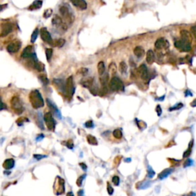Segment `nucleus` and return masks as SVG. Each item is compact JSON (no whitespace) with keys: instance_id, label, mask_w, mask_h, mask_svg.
I'll return each instance as SVG.
<instances>
[{"instance_id":"obj_1","label":"nucleus","mask_w":196,"mask_h":196,"mask_svg":"<svg viewBox=\"0 0 196 196\" xmlns=\"http://www.w3.org/2000/svg\"><path fill=\"white\" fill-rule=\"evenodd\" d=\"M29 100L33 108L38 109L44 106V100L38 90H34L29 94Z\"/></svg>"},{"instance_id":"obj_2","label":"nucleus","mask_w":196,"mask_h":196,"mask_svg":"<svg viewBox=\"0 0 196 196\" xmlns=\"http://www.w3.org/2000/svg\"><path fill=\"white\" fill-rule=\"evenodd\" d=\"M10 104L11 107H12V109L14 110V112L16 113V114H22V112L24 111V108L20 98L17 97V96H14V97L11 99Z\"/></svg>"},{"instance_id":"obj_3","label":"nucleus","mask_w":196,"mask_h":196,"mask_svg":"<svg viewBox=\"0 0 196 196\" xmlns=\"http://www.w3.org/2000/svg\"><path fill=\"white\" fill-rule=\"evenodd\" d=\"M60 13L61 14L62 17L65 19V21L68 23L71 24L74 21V16L71 13V10H70L69 8L67 6H61L59 9Z\"/></svg>"},{"instance_id":"obj_4","label":"nucleus","mask_w":196,"mask_h":196,"mask_svg":"<svg viewBox=\"0 0 196 196\" xmlns=\"http://www.w3.org/2000/svg\"><path fill=\"white\" fill-rule=\"evenodd\" d=\"M110 87L114 91H123L124 85L121 80L117 77H114L110 81Z\"/></svg>"},{"instance_id":"obj_5","label":"nucleus","mask_w":196,"mask_h":196,"mask_svg":"<svg viewBox=\"0 0 196 196\" xmlns=\"http://www.w3.org/2000/svg\"><path fill=\"white\" fill-rule=\"evenodd\" d=\"M52 24H53V25L59 31L65 32V31L67 30V29H68L66 23H65L64 21L61 19V18L59 17L58 16H55V17L52 19Z\"/></svg>"},{"instance_id":"obj_6","label":"nucleus","mask_w":196,"mask_h":196,"mask_svg":"<svg viewBox=\"0 0 196 196\" xmlns=\"http://www.w3.org/2000/svg\"><path fill=\"white\" fill-rule=\"evenodd\" d=\"M174 45L175 47L177 49H179L180 51L183 52L189 51H191V48H192V47H191V43L182 41V39L175 42Z\"/></svg>"},{"instance_id":"obj_7","label":"nucleus","mask_w":196,"mask_h":196,"mask_svg":"<svg viewBox=\"0 0 196 196\" xmlns=\"http://www.w3.org/2000/svg\"><path fill=\"white\" fill-rule=\"evenodd\" d=\"M74 93V86L73 77L71 76L67 79L66 84H65V94L67 96L71 97Z\"/></svg>"},{"instance_id":"obj_8","label":"nucleus","mask_w":196,"mask_h":196,"mask_svg":"<svg viewBox=\"0 0 196 196\" xmlns=\"http://www.w3.org/2000/svg\"><path fill=\"white\" fill-rule=\"evenodd\" d=\"M44 120H45V123H46L47 127L49 130L54 131L55 129V121L54 120L52 114L51 113H46L44 116Z\"/></svg>"},{"instance_id":"obj_9","label":"nucleus","mask_w":196,"mask_h":196,"mask_svg":"<svg viewBox=\"0 0 196 196\" xmlns=\"http://www.w3.org/2000/svg\"><path fill=\"white\" fill-rule=\"evenodd\" d=\"M40 35H41V38H42V40L44 41L45 42L48 44H51L52 45L53 43V40H52V38L51 34L49 33V32L45 28H42L40 31Z\"/></svg>"},{"instance_id":"obj_10","label":"nucleus","mask_w":196,"mask_h":196,"mask_svg":"<svg viewBox=\"0 0 196 196\" xmlns=\"http://www.w3.org/2000/svg\"><path fill=\"white\" fill-rule=\"evenodd\" d=\"M12 32V25L10 23H3L1 24V33L0 37H6L9 33Z\"/></svg>"},{"instance_id":"obj_11","label":"nucleus","mask_w":196,"mask_h":196,"mask_svg":"<svg viewBox=\"0 0 196 196\" xmlns=\"http://www.w3.org/2000/svg\"><path fill=\"white\" fill-rule=\"evenodd\" d=\"M169 44L166 39L163 38H158L155 42V48L158 50H163V49H167L169 48Z\"/></svg>"},{"instance_id":"obj_12","label":"nucleus","mask_w":196,"mask_h":196,"mask_svg":"<svg viewBox=\"0 0 196 196\" xmlns=\"http://www.w3.org/2000/svg\"><path fill=\"white\" fill-rule=\"evenodd\" d=\"M21 42L19 41H15V42H11L7 46V51L9 53H16L19 51L21 48Z\"/></svg>"},{"instance_id":"obj_13","label":"nucleus","mask_w":196,"mask_h":196,"mask_svg":"<svg viewBox=\"0 0 196 196\" xmlns=\"http://www.w3.org/2000/svg\"><path fill=\"white\" fill-rule=\"evenodd\" d=\"M138 73L140 78L143 80V81H147L149 79V72L148 69H147L146 66L145 65H141L138 68Z\"/></svg>"},{"instance_id":"obj_14","label":"nucleus","mask_w":196,"mask_h":196,"mask_svg":"<svg viewBox=\"0 0 196 196\" xmlns=\"http://www.w3.org/2000/svg\"><path fill=\"white\" fill-rule=\"evenodd\" d=\"M70 1L75 7L81 10H85L87 8V4L85 0H70Z\"/></svg>"},{"instance_id":"obj_15","label":"nucleus","mask_w":196,"mask_h":196,"mask_svg":"<svg viewBox=\"0 0 196 196\" xmlns=\"http://www.w3.org/2000/svg\"><path fill=\"white\" fill-rule=\"evenodd\" d=\"M35 54L33 50V47L32 45H28L24 49L22 53V58H32V55Z\"/></svg>"},{"instance_id":"obj_16","label":"nucleus","mask_w":196,"mask_h":196,"mask_svg":"<svg viewBox=\"0 0 196 196\" xmlns=\"http://www.w3.org/2000/svg\"><path fill=\"white\" fill-rule=\"evenodd\" d=\"M180 36L181 38H182V41H185V42H189V43H192V35L189 31L187 30H182L180 32Z\"/></svg>"},{"instance_id":"obj_17","label":"nucleus","mask_w":196,"mask_h":196,"mask_svg":"<svg viewBox=\"0 0 196 196\" xmlns=\"http://www.w3.org/2000/svg\"><path fill=\"white\" fill-rule=\"evenodd\" d=\"M47 104H48L49 108L51 109V112H53L54 114H55V115L57 116V117H59V118H61V114H60V111L58 110V108H57L56 106H55V104H54L53 103H52L51 101L49 99H47Z\"/></svg>"},{"instance_id":"obj_18","label":"nucleus","mask_w":196,"mask_h":196,"mask_svg":"<svg viewBox=\"0 0 196 196\" xmlns=\"http://www.w3.org/2000/svg\"><path fill=\"white\" fill-rule=\"evenodd\" d=\"M58 189H57V195H61L65 192V181L61 178H58Z\"/></svg>"},{"instance_id":"obj_19","label":"nucleus","mask_w":196,"mask_h":196,"mask_svg":"<svg viewBox=\"0 0 196 196\" xmlns=\"http://www.w3.org/2000/svg\"><path fill=\"white\" fill-rule=\"evenodd\" d=\"M173 172L172 169H164L163 172L159 173V176H158V179H160V180H163V179H166L167 178L169 175L172 174V172Z\"/></svg>"},{"instance_id":"obj_20","label":"nucleus","mask_w":196,"mask_h":196,"mask_svg":"<svg viewBox=\"0 0 196 196\" xmlns=\"http://www.w3.org/2000/svg\"><path fill=\"white\" fill-rule=\"evenodd\" d=\"M146 61L147 63L152 65L155 61V54L152 50H149L146 53Z\"/></svg>"},{"instance_id":"obj_21","label":"nucleus","mask_w":196,"mask_h":196,"mask_svg":"<svg viewBox=\"0 0 196 196\" xmlns=\"http://www.w3.org/2000/svg\"><path fill=\"white\" fill-rule=\"evenodd\" d=\"M15 160L13 159H8L3 163V168L6 169H11L14 167Z\"/></svg>"},{"instance_id":"obj_22","label":"nucleus","mask_w":196,"mask_h":196,"mask_svg":"<svg viewBox=\"0 0 196 196\" xmlns=\"http://www.w3.org/2000/svg\"><path fill=\"white\" fill-rule=\"evenodd\" d=\"M133 53L137 58H142L144 55L145 50L141 46H137L133 50Z\"/></svg>"},{"instance_id":"obj_23","label":"nucleus","mask_w":196,"mask_h":196,"mask_svg":"<svg viewBox=\"0 0 196 196\" xmlns=\"http://www.w3.org/2000/svg\"><path fill=\"white\" fill-rule=\"evenodd\" d=\"M42 6V0H35L32 5L29 7V10H36L39 9Z\"/></svg>"},{"instance_id":"obj_24","label":"nucleus","mask_w":196,"mask_h":196,"mask_svg":"<svg viewBox=\"0 0 196 196\" xmlns=\"http://www.w3.org/2000/svg\"><path fill=\"white\" fill-rule=\"evenodd\" d=\"M150 185H151V182H150V181H143V182H139V183L136 185V189H147V188L149 187Z\"/></svg>"},{"instance_id":"obj_25","label":"nucleus","mask_w":196,"mask_h":196,"mask_svg":"<svg viewBox=\"0 0 196 196\" xmlns=\"http://www.w3.org/2000/svg\"><path fill=\"white\" fill-rule=\"evenodd\" d=\"M93 83H94V80L93 78H87V79H84L81 81V85L84 87L91 88V86L93 85Z\"/></svg>"},{"instance_id":"obj_26","label":"nucleus","mask_w":196,"mask_h":196,"mask_svg":"<svg viewBox=\"0 0 196 196\" xmlns=\"http://www.w3.org/2000/svg\"><path fill=\"white\" fill-rule=\"evenodd\" d=\"M54 84H55V85H56L58 90H61V91L65 93V85L63 84V81L61 80H54Z\"/></svg>"},{"instance_id":"obj_27","label":"nucleus","mask_w":196,"mask_h":196,"mask_svg":"<svg viewBox=\"0 0 196 196\" xmlns=\"http://www.w3.org/2000/svg\"><path fill=\"white\" fill-rule=\"evenodd\" d=\"M87 143H89V144L92 145V146H97L98 144V142L97 139H96V137L92 135H88L87 136Z\"/></svg>"},{"instance_id":"obj_28","label":"nucleus","mask_w":196,"mask_h":196,"mask_svg":"<svg viewBox=\"0 0 196 196\" xmlns=\"http://www.w3.org/2000/svg\"><path fill=\"white\" fill-rule=\"evenodd\" d=\"M97 71L100 76L105 73V65L103 61H100L97 65Z\"/></svg>"},{"instance_id":"obj_29","label":"nucleus","mask_w":196,"mask_h":196,"mask_svg":"<svg viewBox=\"0 0 196 196\" xmlns=\"http://www.w3.org/2000/svg\"><path fill=\"white\" fill-rule=\"evenodd\" d=\"M193 144H194V141L193 140H192V141L189 143L188 149L183 153V158H188L189 156H190L191 153H192V147H193Z\"/></svg>"},{"instance_id":"obj_30","label":"nucleus","mask_w":196,"mask_h":196,"mask_svg":"<svg viewBox=\"0 0 196 196\" xmlns=\"http://www.w3.org/2000/svg\"><path fill=\"white\" fill-rule=\"evenodd\" d=\"M119 68H120V71L122 74H124L127 73V65L126 64V62L121 61L120 63V66H119Z\"/></svg>"},{"instance_id":"obj_31","label":"nucleus","mask_w":196,"mask_h":196,"mask_svg":"<svg viewBox=\"0 0 196 196\" xmlns=\"http://www.w3.org/2000/svg\"><path fill=\"white\" fill-rule=\"evenodd\" d=\"M109 71L111 74H116V72H117V65H116V64L114 63V62H111V63L109 65Z\"/></svg>"},{"instance_id":"obj_32","label":"nucleus","mask_w":196,"mask_h":196,"mask_svg":"<svg viewBox=\"0 0 196 196\" xmlns=\"http://www.w3.org/2000/svg\"><path fill=\"white\" fill-rule=\"evenodd\" d=\"M53 43H55L54 44L55 46L58 47V48H61V47L64 46V45H65V40L63 38H59V39H58V40L55 41V42H53Z\"/></svg>"},{"instance_id":"obj_33","label":"nucleus","mask_w":196,"mask_h":196,"mask_svg":"<svg viewBox=\"0 0 196 196\" xmlns=\"http://www.w3.org/2000/svg\"><path fill=\"white\" fill-rule=\"evenodd\" d=\"M113 135L116 139H121L122 137V133L121 130H120V129H116L115 130H114Z\"/></svg>"},{"instance_id":"obj_34","label":"nucleus","mask_w":196,"mask_h":196,"mask_svg":"<svg viewBox=\"0 0 196 196\" xmlns=\"http://www.w3.org/2000/svg\"><path fill=\"white\" fill-rule=\"evenodd\" d=\"M107 81H108V74H105L101 75L100 77V83L103 86L105 87L106 84H107Z\"/></svg>"},{"instance_id":"obj_35","label":"nucleus","mask_w":196,"mask_h":196,"mask_svg":"<svg viewBox=\"0 0 196 196\" xmlns=\"http://www.w3.org/2000/svg\"><path fill=\"white\" fill-rule=\"evenodd\" d=\"M136 120L137 122V127H138L140 130H143L146 128V123L144 121H143V120H138L137 119H136Z\"/></svg>"},{"instance_id":"obj_36","label":"nucleus","mask_w":196,"mask_h":196,"mask_svg":"<svg viewBox=\"0 0 196 196\" xmlns=\"http://www.w3.org/2000/svg\"><path fill=\"white\" fill-rule=\"evenodd\" d=\"M183 104L182 103H178V104H176V105H174L173 107H170V108L169 109V111H173V110H180L181 108H182L183 107Z\"/></svg>"},{"instance_id":"obj_37","label":"nucleus","mask_w":196,"mask_h":196,"mask_svg":"<svg viewBox=\"0 0 196 196\" xmlns=\"http://www.w3.org/2000/svg\"><path fill=\"white\" fill-rule=\"evenodd\" d=\"M52 55H53V50L51 48H46L45 50V55H46V58L48 61L51 59Z\"/></svg>"},{"instance_id":"obj_38","label":"nucleus","mask_w":196,"mask_h":196,"mask_svg":"<svg viewBox=\"0 0 196 196\" xmlns=\"http://www.w3.org/2000/svg\"><path fill=\"white\" fill-rule=\"evenodd\" d=\"M38 29H35L33 32L32 34V36H31V42L32 43H35V42L36 41L37 38H38Z\"/></svg>"},{"instance_id":"obj_39","label":"nucleus","mask_w":196,"mask_h":196,"mask_svg":"<svg viewBox=\"0 0 196 196\" xmlns=\"http://www.w3.org/2000/svg\"><path fill=\"white\" fill-rule=\"evenodd\" d=\"M147 174H148V177L149 178V179H152V178H153L155 176V175H156V173H155V172L153 171V169H152L151 166H148V169H147Z\"/></svg>"},{"instance_id":"obj_40","label":"nucleus","mask_w":196,"mask_h":196,"mask_svg":"<svg viewBox=\"0 0 196 196\" xmlns=\"http://www.w3.org/2000/svg\"><path fill=\"white\" fill-rule=\"evenodd\" d=\"M52 12H53V11H52L51 9H45V12H44V14H43L44 18H45V19H48V18L50 17V16L52 15Z\"/></svg>"},{"instance_id":"obj_41","label":"nucleus","mask_w":196,"mask_h":196,"mask_svg":"<svg viewBox=\"0 0 196 196\" xmlns=\"http://www.w3.org/2000/svg\"><path fill=\"white\" fill-rule=\"evenodd\" d=\"M194 164V161L191 159H187L185 162L183 164V167L186 168V167H189V166H192V165Z\"/></svg>"},{"instance_id":"obj_42","label":"nucleus","mask_w":196,"mask_h":196,"mask_svg":"<svg viewBox=\"0 0 196 196\" xmlns=\"http://www.w3.org/2000/svg\"><path fill=\"white\" fill-rule=\"evenodd\" d=\"M88 73V69L86 68H81V69H79V71H78V74H81L82 75V76H85V75L87 74Z\"/></svg>"},{"instance_id":"obj_43","label":"nucleus","mask_w":196,"mask_h":196,"mask_svg":"<svg viewBox=\"0 0 196 196\" xmlns=\"http://www.w3.org/2000/svg\"><path fill=\"white\" fill-rule=\"evenodd\" d=\"M112 182H113V183L116 186H118L119 185H120V178H119L118 176H114L112 179Z\"/></svg>"},{"instance_id":"obj_44","label":"nucleus","mask_w":196,"mask_h":196,"mask_svg":"<svg viewBox=\"0 0 196 196\" xmlns=\"http://www.w3.org/2000/svg\"><path fill=\"white\" fill-rule=\"evenodd\" d=\"M85 175H84V176H80L79 178L78 179V180H77V185H78L79 187H81V185H82V183H83V180L84 179V178H85Z\"/></svg>"},{"instance_id":"obj_45","label":"nucleus","mask_w":196,"mask_h":196,"mask_svg":"<svg viewBox=\"0 0 196 196\" xmlns=\"http://www.w3.org/2000/svg\"><path fill=\"white\" fill-rule=\"evenodd\" d=\"M107 192L109 193V195H113V193L114 192V188L111 186V185L110 183L107 184Z\"/></svg>"},{"instance_id":"obj_46","label":"nucleus","mask_w":196,"mask_h":196,"mask_svg":"<svg viewBox=\"0 0 196 196\" xmlns=\"http://www.w3.org/2000/svg\"><path fill=\"white\" fill-rule=\"evenodd\" d=\"M39 78H40L41 81H42V83H43L44 84H48V79L47 78V77L45 76V75H41V76H39Z\"/></svg>"},{"instance_id":"obj_47","label":"nucleus","mask_w":196,"mask_h":196,"mask_svg":"<svg viewBox=\"0 0 196 196\" xmlns=\"http://www.w3.org/2000/svg\"><path fill=\"white\" fill-rule=\"evenodd\" d=\"M84 126H85V127H87V128H93L94 127V124L92 120H88V121L85 122Z\"/></svg>"},{"instance_id":"obj_48","label":"nucleus","mask_w":196,"mask_h":196,"mask_svg":"<svg viewBox=\"0 0 196 196\" xmlns=\"http://www.w3.org/2000/svg\"><path fill=\"white\" fill-rule=\"evenodd\" d=\"M191 32H192V35H193L196 40V24H195V25H193L191 28Z\"/></svg>"},{"instance_id":"obj_49","label":"nucleus","mask_w":196,"mask_h":196,"mask_svg":"<svg viewBox=\"0 0 196 196\" xmlns=\"http://www.w3.org/2000/svg\"><path fill=\"white\" fill-rule=\"evenodd\" d=\"M156 114H158V116L159 117H160L162 114V112H163V110H162V108L161 107H160V105H157L156 107Z\"/></svg>"},{"instance_id":"obj_50","label":"nucleus","mask_w":196,"mask_h":196,"mask_svg":"<svg viewBox=\"0 0 196 196\" xmlns=\"http://www.w3.org/2000/svg\"><path fill=\"white\" fill-rule=\"evenodd\" d=\"M34 157L35 158V159H38V160H40L42 159H43V158L46 157V156H42V155H34Z\"/></svg>"},{"instance_id":"obj_51","label":"nucleus","mask_w":196,"mask_h":196,"mask_svg":"<svg viewBox=\"0 0 196 196\" xmlns=\"http://www.w3.org/2000/svg\"><path fill=\"white\" fill-rule=\"evenodd\" d=\"M67 146H68V148L69 149H73L74 147V144L72 143V141H71V140H69V141H68V143H67Z\"/></svg>"},{"instance_id":"obj_52","label":"nucleus","mask_w":196,"mask_h":196,"mask_svg":"<svg viewBox=\"0 0 196 196\" xmlns=\"http://www.w3.org/2000/svg\"><path fill=\"white\" fill-rule=\"evenodd\" d=\"M185 97H192V94L190 91L187 90V91H185Z\"/></svg>"},{"instance_id":"obj_53","label":"nucleus","mask_w":196,"mask_h":196,"mask_svg":"<svg viewBox=\"0 0 196 196\" xmlns=\"http://www.w3.org/2000/svg\"><path fill=\"white\" fill-rule=\"evenodd\" d=\"M80 166H81V168H82V169H84V171H86L87 170V166H86V164L85 163H80Z\"/></svg>"},{"instance_id":"obj_54","label":"nucleus","mask_w":196,"mask_h":196,"mask_svg":"<svg viewBox=\"0 0 196 196\" xmlns=\"http://www.w3.org/2000/svg\"><path fill=\"white\" fill-rule=\"evenodd\" d=\"M4 108H5V105H4V104H3L2 101L1 97H0V110H3Z\"/></svg>"},{"instance_id":"obj_55","label":"nucleus","mask_w":196,"mask_h":196,"mask_svg":"<svg viewBox=\"0 0 196 196\" xmlns=\"http://www.w3.org/2000/svg\"><path fill=\"white\" fill-rule=\"evenodd\" d=\"M182 196H196V194L195 192H190V193L185 194V195H183Z\"/></svg>"},{"instance_id":"obj_56","label":"nucleus","mask_w":196,"mask_h":196,"mask_svg":"<svg viewBox=\"0 0 196 196\" xmlns=\"http://www.w3.org/2000/svg\"><path fill=\"white\" fill-rule=\"evenodd\" d=\"M190 105H191V107H196V99L194 100L191 103Z\"/></svg>"},{"instance_id":"obj_57","label":"nucleus","mask_w":196,"mask_h":196,"mask_svg":"<svg viewBox=\"0 0 196 196\" xmlns=\"http://www.w3.org/2000/svg\"><path fill=\"white\" fill-rule=\"evenodd\" d=\"M42 138H44V136L42 135V134H41V135H39L37 137V141H39V140H42Z\"/></svg>"},{"instance_id":"obj_58","label":"nucleus","mask_w":196,"mask_h":196,"mask_svg":"<svg viewBox=\"0 0 196 196\" xmlns=\"http://www.w3.org/2000/svg\"><path fill=\"white\" fill-rule=\"evenodd\" d=\"M66 196H74V194L71 192H68V194H67Z\"/></svg>"},{"instance_id":"obj_59","label":"nucleus","mask_w":196,"mask_h":196,"mask_svg":"<svg viewBox=\"0 0 196 196\" xmlns=\"http://www.w3.org/2000/svg\"><path fill=\"white\" fill-rule=\"evenodd\" d=\"M130 161H131V159H130V158H128V159H125V162H127V163H130Z\"/></svg>"},{"instance_id":"obj_60","label":"nucleus","mask_w":196,"mask_h":196,"mask_svg":"<svg viewBox=\"0 0 196 196\" xmlns=\"http://www.w3.org/2000/svg\"><path fill=\"white\" fill-rule=\"evenodd\" d=\"M164 97H159V99H157V100H163V99H164Z\"/></svg>"},{"instance_id":"obj_61","label":"nucleus","mask_w":196,"mask_h":196,"mask_svg":"<svg viewBox=\"0 0 196 196\" xmlns=\"http://www.w3.org/2000/svg\"><path fill=\"white\" fill-rule=\"evenodd\" d=\"M1 9H2V7H1V6H0V10H1Z\"/></svg>"}]
</instances>
